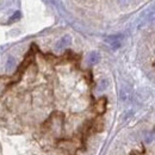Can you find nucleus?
<instances>
[{
	"label": "nucleus",
	"instance_id": "3",
	"mask_svg": "<svg viewBox=\"0 0 155 155\" xmlns=\"http://www.w3.org/2000/svg\"><path fill=\"white\" fill-rule=\"evenodd\" d=\"M14 66H16V60L12 56H10L7 59V62H6V70L7 72H12L13 68H14Z\"/></svg>",
	"mask_w": 155,
	"mask_h": 155
},
{
	"label": "nucleus",
	"instance_id": "4",
	"mask_svg": "<svg viewBox=\"0 0 155 155\" xmlns=\"http://www.w3.org/2000/svg\"><path fill=\"white\" fill-rule=\"evenodd\" d=\"M98 61H99V54H98V53L93 51V53H91V54L88 55V62H90L91 64H94V63H97Z\"/></svg>",
	"mask_w": 155,
	"mask_h": 155
},
{
	"label": "nucleus",
	"instance_id": "1",
	"mask_svg": "<svg viewBox=\"0 0 155 155\" xmlns=\"http://www.w3.org/2000/svg\"><path fill=\"white\" fill-rule=\"evenodd\" d=\"M70 42H72L70 36H64V37H62L61 39H60V41L56 43L55 49H56V50H61V49H63V48L68 47V45L70 44Z\"/></svg>",
	"mask_w": 155,
	"mask_h": 155
},
{
	"label": "nucleus",
	"instance_id": "5",
	"mask_svg": "<svg viewBox=\"0 0 155 155\" xmlns=\"http://www.w3.org/2000/svg\"><path fill=\"white\" fill-rule=\"evenodd\" d=\"M20 18V12H16L10 19H8V23H12V22H16V20H18Z\"/></svg>",
	"mask_w": 155,
	"mask_h": 155
},
{
	"label": "nucleus",
	"instance_id": "6",
	"mask_svg": "<svg viewBox=\"0 0 155 155\" xmlns=\"http://www.w3.org/2000/svg\"><path fill=\"white\" fill-rule=\"evenodd\" d=\"M106 87H107V81H106V80H103V81L99 84L98 90H99V91H103V90H105Z\"/></svg>",
	"mask_w": 155,
	"mask_h": 155
},
{
	"label": "nucleus",
	"instance_id": "2",
	"mask_svg": "<svg viewBox=\"0 0 155 155\" xmlns=\"http://www.w3.org/2000/svg\"><path fill=\"white\" fill-rule=\"evenodd\" d=\"M105 109H106V99H105V98H100V99L95 103L94 110H95L98 113H103V112L105 111Z\"/></svg>",
	"mask_w": 155,
	"mask_h": 155
}]
</instances>
